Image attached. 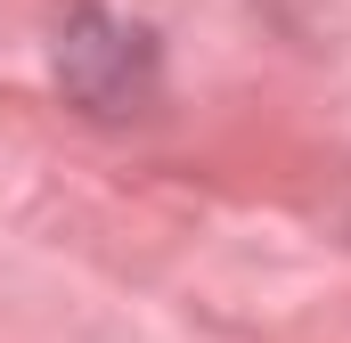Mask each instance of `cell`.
<instances>
[{
  "mask_svg": "<svg viewBox=\"0 0 351 343\" xmlns=\"http://www.w3.org/2000/svg\"><path fill=\"white\" fill-rule=\"evenodd\" d=\"M343 229H351V196H343Z\"/></svg>",
  "mask_w": 351,
  "mask_h": 343,
  "instance_id": "cell-2",
  "label": "cell"
},
{
  "mask_svg": "<svg viewBox=\"0 0 351 343\" xmlns=\"http://www.w3.org/2000/svg\"><path fill=\"white\" fill-rule=\"evenodd\" d=\"M49 74L66 90V106H82L90 123H131L156 106L164 90V49H156V25L106 8V0H74L58 16V41H49Z\"/></svg>",
  "mask_w": 351,
  "mask_h": 343,
  "instance_id": "cell-1",
  "label": "cell"
}]
</instances>
